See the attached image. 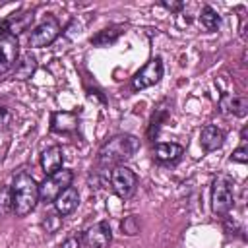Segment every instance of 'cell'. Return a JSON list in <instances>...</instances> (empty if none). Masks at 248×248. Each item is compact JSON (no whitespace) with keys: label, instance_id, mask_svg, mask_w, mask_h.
<instances>
[{"label":"cell","instance_id":"1","mask_svg":"<svg viewBox=\"0 0 248 248\" xmlns=\"http://www.w3.org/2000/svg\"><path fill=\"white\" fill-rule=\"evenodd\" d=\"M140 149V140L132 134H116L108 141H105L97 153V161L101 167L122 165L124 161L132 159Z\"/></svg>","mask_w":248,"mask_h":248},{"label":"cell","instance_id":"2","mask_svg":"<svg viewBox=\"0 0 248 248\" xmlns=\"http://www.w3.org/2000/svg\"><path fill=\"white\" fill-rule=\"evenodd\" d=\"M12 200H14V213L17 217H25L35 209L39 202V184L29 172H19L14 178Z\"/></svg>","mask_w":248,"mask_h":248},{"label":"cell","instance_id":"3","mask_svg":"<svg viewBox=\"0 0 248 248\" xmlns=\"http://www.w3.org/2000/svg\"><path fill=\"white\" fill-rule=\"evenodd\" d=\"M232 178L227 174H217L211 182V209L215 215L225 217L232 205H234V194H232Z\"/></svg>","mask_w":248,"mask_h":248},{"label":"cell","instance_id":"4","mask_svg":"<svg viewBox=\"0 0 248 248\" xmlns=\"http://www.w3.org/2000/svg\"><path fill=\"white\" fill-rule=\"evenodd\" d=\"M74 172L68 169H60L52 174H48L41 184H39V200L45 203H52L58 194H62L68 186H72Z\"/></svg>","mask_w":248,"mask_h":248},{"label":"cell","instance_id":"5","mask_svg":"<svg viewBox=\"0 0 248 248\" xmlns=\"http://www.w3.org/2000/svg\"><path fill=\"white\" fill-rule=\"evenodd\" d=\"M108 182H110V188L112 192L122 198V200H128L134 196L136 188H138V174L124 167V165H116L112 170H110V176H108Z\"/></svg>","mask_w":248,"mask_h":248},{"label":"cell","instance_id":"6","mask_svg":"<svg viewBox=\"0 0 248 248\" xmlns=\"http://www.w3.org/2000/svg\"><path fill=\"white\" fill-rule=\"evenodd\" d=\"M60 35V23L56 17L48 16L45 17L29 35V46L31 48H43V46H48L52 45Z\"/></svg>","mask_w":248,"mask_h":248},{"label":"cell","instance_id":"7","mask_svg":"<svg viewBox=\"0 0 248 248\" xmlns=\"http://www.w3.org/2000/svg\"><path fill=\"white\" fill-rule=\"evenodd\" d=\"M161 78H163V60L157 56V58H151V60L132 78V89H134V91L147 89V87L159 83Z\"/></svg>","mask_w":248,"mask_h":248},{"label":"cell","instance_id":"8","mask_svg":"<svg viewBox=\"0 0 248 248\" xmlns=\"http://www.w3.org/2000/svg\"><path fill=\"white\" fill-rule=\"evenodd\" d=\"M19 56V43L17 37L10 31H4L0 35V76L14 70Z\"/></svg>","mask_w":248,"mask_h":248},{"label":"cell","instance_id":"9","mask_svg":"<svg viewBox=\"0 0 248 248\" xmlns=\"http://www.w3.org/2000/svg\"><path fill=\"white\" fill-rule=\"evenodd\" d=\"M112 240V231L107 221H99L81 234V242L87 248H107Z\"/></svg>","mask_w":248,"mask_h":248},{"label":"cell","instance_id":"10","mask_svg":"<svg viewBox=\"0 0 248 248\" xmlns=\"http://www.w3.org/2000/svg\"><path fill=\"white\" fill-rule=\"evenodd\" d=\"M52 203H54V211L60 217H68L70 213L76 211V207L79 203V192H78V188L76 186H68L62 194L56 196V200Z\"/></svg>","mask_w":248,"mask_h":248},{"label":"cell","instance_id":"11","mask_svg":"<svg viewBox=\"0 0 248 248\" xmlns=\"http://www.w3.org/2000/svg\"><path fill=\"white\" fill-rule=\"evenodd\" d=\"M79 124V116L76 112L70 110H62V112H54L52 120H50V130L58 132V134H70L78 128Z\"/></svg>","mask_w":248,"mask_h":248},{"label":"cell","instance_id":"12","mask_svg":"<svg viewBox=\"0 0 248 248\" xmlns=\"http://www.w3.org/2000/svg\"><path fill=\"white\" fill-rule=\"evenodd\" d=\"M219 108L227 114H234V116H244L248 110V101L244 97H238L234 93H223L219 99Z\"/></svg>","mask_w":248,"mask_h":248},{"label":"cell","instance_id":"13","mask_svg":"<svg viewBox=\"0 0 248 248\" xmlns=\"http://www.w3.org/2000/svg\"><path fill=\"white\" fill-rule=\"evenodd\" d=\"M200 143L203 151H215L225 143V132L213 124H207L200 134Z\"/></svg>","mask_w":248,"mask_h":248},{"label":"cell","instance_id":"14","mask_svg":"<svg viewBox=\"0 0 248 248\" xmlns=\"http://www.w3.org/2000/svg\"><path fill=\"white\" fill-rule=\"evenodd\" d=\"M62 163H64V153L60 147L52 145V147H46L43 153H41V167L45 170V174H52L56 170L62 169Z\"/></svg>","mask_w":248,"mask_h":248},{"label":"cell","instance_id":"15","mask_svg":"<svg viewBox=\"0 0 248 248\" xmlns=\"http://www.w3.org/2000/svg\"><path fill=\"white\" fill-rule=\"evenodd\" d=\"M37 70V58L31 52H23L17 56V62L12 70V76L16 79H27L33 76V72Z\"/></svg>","mask_w":248,"mask_h":248},{"label":"cell","instance_id":"16","mask_svg":"<svg viewBox=\"0 0 248 248\" xmlns=\"http://www.w3.org/2000/svg\"><path fill=\"white\" fill-rule=\"evenodd\" d=\"M182 153H184L182 145H178V143H174V141L159 143V145L155 147V157H157V161H161V163H176V161L182 157Z\"/></svg>","mask_w":248,"mask_h":248},{"label":"cell","instance_id":"17","mask_svg":"<svg viewBox=\"0 0 248 248\" xmlns=\"http://www.w3.org/2000/svg\"><path fill=\"white\" fill-rule=\"evenodd\" d=\"M120 27H110V29H103V31H99L95 37H91V45H95V46H108V45H112L118 37H120Z\"/></svg>","mask_w":248,"mask_h":248},{"label":"cell","instance_id":"18","mask_svg":"<svg viewBox=\"0 0 248 248\" xmlns=\"http://www.w3.org/2000/svg\"><path fill=\"white\" fill-rule=\"evenodd\" d=\"M200 21H202V25L207 31H215L219 27V23H221V17H219V14L211 6H203L202 14H200Z\"/></svg>","mask_w":248,"mask_h":248},{"label":"cell","instance_id":"19","mask_svg":"<svg viewBox=\"0 0 248 248\" xmlns=\"http://www.w3.org/2000/svg\"><path fill=\"white\" fill-rule=\"evenodd\" d=\"M14 213V200H12V186L0 188V217Z\"/></svg>","mask_w":248,"mask_h":248},{"label":"cell","instance_id":"20","mask_svg":"<svg viewBox=\"0 0 248 248\" xmlns=\"http://www.w3.org/2000/svg\"><path fill=\"white\" fill-rule=\"evenodd\" d=\"M43 229L48 232V234H52V232H56L58 229H60V225H62V217L54 211V213H45V219H43Z\"/></svg>","mask_w":248,"mask_h":248},{"label":"cell","instance_id":"21","mask_svg":"<svg viewBox=\"0 0 248 248\" xmlns=\"http://www.w3.org/2000/svg\"><path fill=\"white\" fill-rule=\"evenodd\" d=\"M122 232L124 234H128V236H134V234H138L140 232V219L136 217V215H128L124 221H122Z\"/></svg>","mask_w":248,"mask_h":248},{"label":"cell","instance_id":"22","mask_svg":"<svg viewBox=\"0 0 248 248\" xmlns=\"http://www.w3.org/2000/svg\"><path fill=\"white\" fill-rule=\"evenodd\" d=\"M79 246H81V234L79 232H74L68 238H64V242L58 248H79Z\"/></svg>","mask_w":248,"mask_h":248},{"label":"cell","instance_id":"23","mask_svg":"<svg viewBox=\"0 0 248 248\" xmlns=\"http://www.w3.org/2000/svg\"><path fill=\"white\" fill-rule=\"evenodd\" d=\"M231 161H234V163H248V149L242 145V147H238V149H234L232 151V155H231Z\"/></svg>","mask_w":248,"mask_h":248},{"label":"cell","instance_id":"24","mask_svg":"<svg viewBox=\"0 0 248 248\" xmlns=\"http://www.w3.org/2000/svg\"><path fill=\"white\" fill-rule=\"evenodd\" d=\"M10 120H12V114H10V112H8L4 107H0V132L8 128Z\"/></svg>","mask_w":248,"mask_h":248},{"label":"cell","instance_id":"25","mask_svg":"<svg viewBox=\"0 0 248 248\" xmlns=\"http://www.w3.org/2000/svg\"><path fill=\"white\" fill-rule=\"evenodd\" d=\"M161 6L167 8V10H170V12H178V10L184 8V2H169V0H163Z\"/></svg>","mask_w":248,"mask_h":248},{"label":"cell","instance_id":"26","mask_svg":"<svg viewBox=\"0 0 248 248\" xmlns=\"http://www.w3.org/2000/svg\"><path fill=\"white\" fill-rule=\"evenodd\" d=\"M4 31H8V23H6V21H0V35H2Z\"/></svg>","mask_w":248,"mask_h":248}]
</instances>
